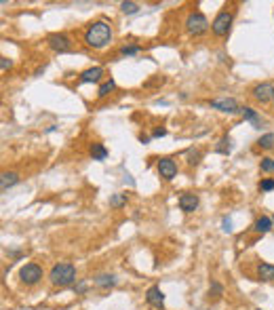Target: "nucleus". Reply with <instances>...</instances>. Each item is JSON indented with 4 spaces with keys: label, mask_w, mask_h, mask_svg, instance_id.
I'll return each mask as SVG.
<instances>
[{
    "label": "nucleus",
    "mask_w": 274,
    "mask_h": 310,
    "mask_svg": "<svg viewBox=\"0 0 274 310\" xmlns=\"http://www.w3.org/2000/svg\"><path fill=\"white\" fill-rule=\"evenodd\" d=\"M85 43L91 49H104L112 43V28L106 22H95L87 28L85 32Z\"/></svg>",
    "instance_id": "nucleus-1"
},
{
    "label": "nucleus",
    "mask_w": 274,
    "mask_h": 310,
    "mask_svg": "<svg viewBox=\"0 0 274 310\" xmlns=\"http://www.w3.org/2000/svg\"><path fill=\"white\" fill-rule=\"evenodd\" d=\"M49 281L53 283L55 287H68L76 281V268L68 262H59L51 268L49 272Z\"/></svg>",
    "instance_id": "nucleus-2"
},
{
    "label": "nucleus",
    "mask_w": 274,
    "mask_h": 310,
    "mask_svg": "<svg viewBox=\"0 0 274 310\" xmlns=\"http://www.w3.org/2000/svg\"><path fill=\"white\" fill-rule=\"evenodd\" d=\"M186 30H188L190 34H194V36L205 34L207 30H209V22H207V17L202 15L200 11L190 13V15H188V19H186Z\"/></svg>",
    "instance_id": "nucleus-3"
},
{
    "label": "nucleus",
    "mask_w": 274,
    "mask_h": 310,
    "mask_svg": "<svg viewBox=\"0 0 274 310\" xmlns=\"http://www.w3.org/2000/svg\"><path fill=\"white\" fill-rule=\"evenodd\" d=\"M232 13L230 11H221L215 15V19L211 22V30L215 36H226L230 32V26H232Z\"/></svg>",
    "instance_id": "nucleus-4"
},
{
    "label": "nucleus",
    "mask_w": 274,
    "mask_h": 310,
    "mask_svg": "<svg viewBox=\"0 0 274 310\" xmlns=\"http://www.w3.org/2000/svg\"><path fill=\"white\" fill-rule=\"evenodd\" d=\"M19 278H22L24 285H36L40 278H43V268L34 262H30L19 270Z\"/></svg>",
    "instance_id": "nucleus-5"
},
{
    "label": "nucleus",
    "mask_w": 274,
    "mask_h": 310,
    "mask_svg": "<svg viewBox=\"0 0 274 310\" xmlns=\"http://www.w3.org/2000/svg\"><path fill=\"white\" fill-rule=\"evenodd\" d=\"M49 47L53 51H57V53H68V51H72V40H70L66 34H51Z\"/></svg>",
    "instance_id": "nucleus-6"
},
{
    "label": "nucleus",
    "mask_w": 274,
    "mask_h": 310,
    "mask_svg": "<svg viewBox=\"0 0 274 310\" xmlns=\"http://www.w3.org/2000/svg\"><path fill=\"white\" fill-rule=\"evenodd\" d=\"M211 108H215L219 112H228V114H234V112H240V106L236 99L232 97H219V99H213L211 101Z\"/></svg>",
    "instance_id": "nucleus-7"
},
{
    "label": "nucleus",
    "mask_w": 274,
    "mask_h": 310,
    "mask_svg": "<svg viewBox=\"0 0 274 310\" xmlns=\"http://www.w3.org/2000/svg\"><path fill=\"white\" fill-rule=\"evenodd\" d=\"M253 97L261 103H268L274 99V85L272 82H261V85L253 87Z\"/></svg>",
    "instance_id": "nucleus-8"
},
{
    "label": "nucleus",
    "mask_w": 274,
    "mask_h": 310,
    "mask_svg": "<svg viewBox=\"0 0 274 310\" xmlns=\"http://www.w3.org/2000/svg\"><path fill=\"white\" fill-rule=\"evenodd\" d=\"M146 299H148L150 306H154V308H158V310L165 308V293H162L160 287H156V285H152L148 291H146Z\"/></svg>",
    "instance_id": "nucleus-9"
},
{
    "label": "nucleus",
    "mask_w": 274,
    "mask_h": 310,
    "mask_svg": "<svg viewBox=\"0 0 274 310\" xmlns=\"http://www.w3.org/2000/svg\"><path fill=\"white\" fill-rule=\"evenodd\" d=\"M158 173H160V178H165V180H173L175 175H177V165H175V161L160 159L158 161Z\"/></svg>",
    "instance_id": "nucleus-10"
},
{
    "label": "nucleus",
    "mask_w": 274,
    "mask_h": 310,
    "mask_svg": "<svg viewBox=\"0 0 274 310\" xmlns=\"http://www.w3.org/2000/svg\"><path fill=\"white\" fill-rule=\"evenodd\" d=\"M196 207H198V196H196V194L184 192V194L179 196V209H181V211L192 213V211H196Z\"/></svg>",
    "instance_id": "nucleus-11"
},
{
    "label": "nucleus",
    "mask_w": 274,
    "mask_h": 310,
    "mask_svg": "<svg viewBox=\"0 0 274 310\" xmlns=\"http://www.w3.org/2000/svg\"><path fill=\"white\" fill-rule=\"evenodd\" d=\"M255 272H257V278H259V281H266V283L274 281V264L261 262V264H257Z\"/></svg>",
    "instance_id": "nucleus-12"
},
{
    "label": "nucleus",
    "mask_w": 274,
    "mask_h": 310,
    "mask_svg": "<svg viewBox=\"0 0 274 310\" xmlns=\"http://www.w3.org/2000/svg\"><path fill=\"white\" fill-rule=\"evenodd\" d=\"M101 76H104V70L101 68H89L80 74V82H97Z\"/></svg>",
    "instance_id": "nucleus-13"
},
{
    "label": "nucleus",
    "mask_w": 274,
    "mask_h": 310,
    "mask_svg": "<svg viewBox=\"0 0 274 310\" xmlns=\"http://www.w3.org/2000/svg\"><path fill=\"white\" fill-rule=\"evenodd\" d=\"M93 283H95L99 289H110V287L116 285V276H114V274H97V276L93 278Z\"/></svg>",
    "instance_id": "nucleus-14"
},
{
    "label": "nucleus",
    "mask_w": 274,
    "mask_h": 310,
    "mask_svg": "<svg viewBox=\"0 0 274 310\" xmlns=\"http://www.w3.org/2000/svg\"><path fill=\"white\" fill-rule=\"evenodd\" d=\"M19 182V175L13 173V171H9V173H3L0 175V188H3V192H7L11 186H15Z\"/></svg>",
    "instance_id": "nucleus-15"
},
{
    "label": "nucleus",
    "mask_w": 274,
    "mask_h": 310,
    "mask_svg": "<svg viewBox=\"0 0 274 310\" xmlns=\"http://www.w3.org/2000/svg\"><path fill=\"white\" fill-rule=\"evenodd\" d=\"M240 114H242V118L245 120H249V122H253L257 129L261 127V120H259V116H257V112L253 110V108H249V106H242L240 108Z\"/></svg>",
    "instance_id": "nucleus-16"
},
{
    "label": "nucleus",
    "mask_w": 274,
    "mask_h": 310,
    "mask_svg": "<svg viewBox=\"0 0 274 310\" xmlns=\"http://www.w3.org/2000/svg\"><path fill=\"white\" fill-rule=\"evenodd\" d=\"M272 218H268V215H261V218H257V222H255V226H253V228H255L259 234H266V232H270L272 230Z\"/></svg>",
    "instance_id": "nucleus-17"
},
{
    "label": "nucleus",
    "mask_w": 274,
    "mask_h": 310,
    "mask_svg": "<svg viewBox=\"0 0 274 310\" xmlns=\"http://www.w3.org/2000/svg\"><path fill=\"white\" fill-rule=\"evenodd\" d=\"M91 157H93V161H104L108 157L104 143H91Z\"/></svg>",
    "instance_id": "nucleus-18"
},
{
    "label": "nucleus",
    "mask_w": 274,
    "mask_h": 310,
    "mask_svg": "<svg viewBox=\"0 0 274 310\" xmlns=\"http://www.w3.org/2000/svg\"><path fill=\"white\" fill-rule=\"evenodd\" d=\"M114 89H116V82H114L112 78H110V80H106L104 85L99 87V91H97V97H108V95H110V93H112Z\"/></svg>",
    "instance_id": "nucleus-19"
},
{
    "label": "nucleus",
    "mask_w": 274,
    "mask_h": 310,
    "mask_svg": "<svg viewBox=\"0 0 274 310\" xmlns=\"http://www.w3.org/2000/svg\"><path fill=\"white\" fill-rule=\"evenodd\" d=\"M186 159H188V165H198L200 159H202V152H200L198 148H190V150L186 152Z\"/></svg>",
    "instance_id": "nucleus-20"
},
{
    "label": "nucleus",
    "mask_w": 274,
    "mask_h": 310,
    "mask_svg": "<svg viewBox=\"0 0 274 310\" xmlns=\"http://www.w3.org/2000/svg\"><path fill=\"white\" fill-rule=\"evenodd\" d=\"M127 205V194H112L110 196V207H114V209H118V207Z\"/></svg>",
    "instance_id": "nucleus-21"
},
{
    "label": "nucleus",
    "mask_w": 274,
    "mask_h": 310,
    "mask_svg": "<svg viewBox=\"0 0 274 310\" xmlns=\"http://www.w3.org/2000/svg\"><path fill=\"white\" fill-rule=\"evenodd\" d=\"M257 146L270 150V148L274 146V135H272V133H266V135H261V137L257 139Z\"/></svg>",
    "instance_id": "nucleus-22"
},
{
    "label": "nucleus",
    "mask_w": 274,
    "mask_h": 310,
    "mask_svg": "<svg viewBox=\"0 0 274 310\" xmlns=\"http://www.w3.org/2000/svg\"><path fill=\"white\" fill-rule=\"evenodd\" d=\"M230 143H232L230 137H224V139L219 141V146L215 148V152H217V154H230V152H232V146H230Z\"/></svg>",
    "instance_id": "nucleus-23"
},
{
    "label": "nucleus",
    "mask_w": 274,
    "mask_h": 310,
    "mask_svg": "<svg viewBox=\"0 0 274 310\" xmlns=\"http://www.w3.org/2000/svg\"><path fill=\"white\" fill-rule=\"evenodd\" d=\"M259 169H261V171H266V173H272V171H274V159H270V157L261 159Z\"/></svg>",
    "instance_id": "nucleus-24"
},
{
    "label": "nucleus",
    "mask_w": 274,
    "mask_h": 310,
    "mask_svg": "<svg viewBox=\"0 0 274 310\" xmlns=\"http://www.w3.org/2000/svg\"><path fill=\"white\" fill-rule=\"evenodd\" d=\"M120 9H123L125 15H133V13L139 11V7H137L135 3H123V5H120Z\"/></svg>",
    "instance_id": "nucleus-25"
},
{
    "label": "nucleus",
    "mask_w": 274,
    "mask_h": 310,
    "mask_svg": "<svg viewBox=\"0 0 274 310\" xmlns=\"http://www.w3.org/2000/svg\"><path fill=\"white\" fill-rule=\"evenodd\" d=\"M259 190H261V192L274 190V180H261V182H259Z\"/></svg>",
    "instance_id": "nucleus-26"
},
{
    "label": "nucleus",
    "mask_w": 274,
    "mask_h": 310,
    "mask_svg": "<svg viewBox=\"0 0 274 310\" xmlns=\"http://www.w3.org/2000/svg\"><path fill=\"white\" fill-rule=\"evenodd\" d=\"M137 53H139V47H135V45L120 49V55H137Z\"/></svg>",
    "instance_id": "nucleus-27"
},
{
    "label": "nucleus",
    "mask_w": 274,
    "mask_h": 310,
    "mask_svg": "<svg viewBox=\"0 0 274 310\" xmlns=\"http://www.w3.org/2000/svg\"><path fill=\"white\" fill-rule=\"evenodd\" d=\"M13 64H11V59H7V57H0V70L3 72H7L9 68H11Z\"/></svg>",
    "instance_id": "nucleus-28"
},
{
    "label": "nucleus",
    "mask_w": 274,
    "mask_h": 310,
    "mask_svg": "<svg viewBox=\"0 0 274 310\" xmlns=\"http://www.w3.org/2000/svg\"><path fill=\"white\" fill-rule=\"evenodd\" d=\"M221 226H224V230H226V232H230V230H232V220H230V218H224Z\"/></svg>",
    "instance_id": "nucleus-29"
},
{
    "label": "nucleus",
    "mask_w": 274,
    "mask_h": 310,
    "mask_svg": "<svg viewBox=\"0 0 274 310\" xmlns=\"http://www.w3.org/2000/svg\"><path fill=\"white\" fill-rule=\"evenodd\" d=\"M154 137H165L167 135V129H154V133H152Z\"/></svg>",
    "instance_id": "nucleus-30"
},
{
    "label": "nucleus",
    "mask_w": 274,
    "mask_h": 310,
    "mask_svg": "<svg viewBox=\"0 0 274 310\" xmlns=\"http://www.w3.org/2000/svg\"><path fill=\"white\" fill-rule=\"evenodd\" d=\"M85 289H87V285H85V283H80V285L76 287V291H78V293H83V291H85Z\"/></svg>",
    "instance_id": "nucleus-31"
},
{
    "label": "nucleus",
    "mask_w": 274,
    "mask_h": 310,
    "mask_svg": "<svg viewBox=\"0 0 274 310\" xmlns=\"http://www.w3.org/2000/svg\"><path fill=\"white\" fill-rule=\"evenodd\" d=\"M213 291H215V293H221V285H217V283H213Z\"/></svg>",
    "instance_id": "nucleus-32"
},
{
    "label": "nucleus",
    "mask_w": 274,
    "mask_h": 310,
    "mask_svg": "<svg viewBox=\"0 0 274 310\" xmlns=\"http://www.w3.org/2000/svg\"><path fill=\"white\" fill-rule=\"evenodd\" d=\"M255 310H261V308H255Z\"/></svg>",
    "instance_id": "nucleus-33"
},
{
    "label": "nucleus",
    "mask_w": 274,
    "mask_h": 310,
    "mask_svg": "<svg viewBox=\"0 0 274 310\" xmlns=\"http://www.w3.org/2000/svg\"><path fill=\"white\" fill-rule=\"evenodd\" d=\"M272 222H274V218H272Z\"/></svg>",
    "instance_id": "nucleus-34"
},
{
    "label": "nucleus",
    "mask_w": 274,
    "mask_h": 310,
    "mask_svg": "<svg viewBox=\"0 0 274 310\" xmlns=\"http://www.w3.org/2000/svg\"><path fill=\"white\" fill-rule=\"evenodd\" d=\"M272 101H274V99H272Z\"/></svg>",
    "instance_id": "nucleus-35"
}]
</instances>
